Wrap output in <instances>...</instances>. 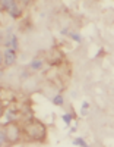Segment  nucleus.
Returning a JSON list of instances; mask_svg holds the SVG:
<instances>
[{
	"label": "nucleus",
	"mask_w": 114,
	"mask_h": 147,
	"mask_svg": "<svg viewBox=\"0 0 114 147\" xmlns=\"http://www.w3.org/2000/svg\"><path fill=\"white\" fill-rule=\"evenodd\" d=\"M22 132L31 141H44L47 137V127L38 119H29L23 124Z\"/></svg>",
	"instance_id": "obj_1"
},
{
	"label": "nucleus",
	"mask_w": 114,
	"mask_h": 147,
	"mask_svg": "<svg viewBox=\"0 0 114 147\" xmlns=\"http://www.w3.org/2000/svg\"><path fill=\"white\" fill-rule=\"evenodd\" d=\"M5 136H6V146H15L21 141L22 138V128L16 122H10L3 127Z\"/></svg>",
	"instance_id": "obj_2"
},
{
	"label": "nucleus",
	"mask_w": 114,
	"mask_h": 147,
	"mask_svg": "<svg viewBox=\"0 0 114 147\" xmlns=\"http://www.w3.org/2000/svg\"><path fill=\"white\" fill-rule=\"evenodd\" d=\"M18 62V52L12 49H5L3 50V65L5 68H12Z\"/></svg>",
	"instance_id": "obj_3"
},
{
	"label": "nucleus",
	"mask_w": 114,
	"mask_h": 147,
	"mask_svg": "<svg viewBox=\"0 0 114 147\" xmlns=\"http://www.w3.org/2000/svg\"><path fill=\"white\" fill-rule=\"evenodd\" d=\"M43 66H44V60H43V59H40V57H34V59L31 60V63H29V69H31V71H34V72L41 71V69H43Z\"/></svg>",
	"instance_id": "obj_4"
},
{
	"label": "nucleus",
	"mask_w": 114,
	"mask_h": 147,
	"mask_svg": "<svg viewBox=\"0 0 114 147\" xmlns=\"http://www.w3.org/2000/svg\"><path fill=\"white\" fill-rule=\"evenodd\" d=\"M16 5H18V2H15V0H2V2H0V10L9 12L10 9H13Z\"/></svg>",
	"instance_id": "obj_5"
},
{
	"label": "nucleus",
	"mask_w": 114,
	"mask_h": 147,
	"mask_svg": "<svg viewBox=\"0 0 114 147\" xmlns=\"http://www.w3.org/2000/svg\"><path fill=\"white\" fill-rule=\"evenodd\" d=\"M7 13H9V16H10L12 19H19V18L22 16V13H23V9H22V7L19 6V3H18L13 9H10Z\"/></svg>",
	"instance_id": "obj_6"
},
{
	"label": "nucleus",
	"mask_w": 114,
	"mask_h": 147,
	"mask_svg": "<svg viewBox=\"0 0 114 147\" xmlns=\"http://www.w3.org/2000/svg\"><path fill=\"white\" fill-rule=\"evenodd\" d=\"M51 103L54 105V106H63L65 105V97H63V94H60V93H57L53 99H51Z\"/></svg>",
	"instance_id": "obj_7"
},
{
	"label": "nucleus",
	"mask_w": 114,
	"mask_h": 147,
	"mask_svg": "<svg viewBox=\"0 0 114 147\" xmlns=\"http://www.w3.org/2000/svg\"><path fill=\"white\" fill-rule=\"evenodd\" d=\"M16 118H18V112L16 110H7V113H6V124H10V122H15L16 121Z\"/></svg>",
	"instance_id": "obj_8"
},
{
	"label": "nucleus",
	"mask_w": 114,
	"mask_h": 147,
	"mask_svg": "<svg viewBox=\"0 0 114 147\" xmlns=\"http://www.w3.org/2000/svg\"><path fill=\"white\" fill-rule=\"evenodd\" d=\"M73 118H75L73 113H69V112H66V113H63V115H61V121L65 122L67 127H70V124L73 122Z\"/></svg>",
	"instance_id": "obj_9"
},
{
	"label": "nucleus",
	"mask_w": 114,
	"mask_h": 147,
	"mask_svg": "<svg viewBox=\"0 0 114 147\" xmlns=\"http://www.w3.org/2000/svg\"><path fill=\"white\" fill-rule=\"evenodd\" d=\"M73 144H75V146H79V147H91L89 144L85 141V138H82V137H76V138L73 140Z\"/></svg>",
	"instance_id": "obj_10"
},
{
	"label": "nucleus",
	"mask_w": 114,
	"mask_h": 147,
	"mask_svg": "<svg viewBox=\"0 0 114 147\" xmlns=\"http://www.w3.org/2000/svg\"><path fill=\"white\" fill-rule=\"evenodd\" d=\"M69 37H70L73 41H76V43H82V35H81L79 32H72V31H70Z\"/></svg>",
	"instance_id": "obj_11"
},
{
	"label": "nucleus",
	"mask_w": 114,
	"mask_h": 147,
	"mask_svg": "<svg viewBox=\"0 0 114 147\" xmlns=\"http://www.w3.org/2000/svg\"><path fill=\"white\" fill-rule=\"evenodd\" d=\"M6 146V136H5V129L3 127H0V147Z\"/></svg>",
	"instance_id": "obj_12"
},
{
	"label": "nucleus",
	"mask_w": 114,
	"mask_h": 147,
	"mask_svg": "<svg viewBox=\"0 0 114 147\" xmlns=\"http://www.w3.org/2000/svg\"><path fill=\"white\" fill-rule=\"evenodd\" d=\"M3 41H5V31L0 28V46H3Z\"/></svg>",
	"instance_id": "obj_13"
},
{
	"label": "nucleus",
	"mask_w": 114,
	"mask_h": 147,
	"mask_svg": "<svg viewBox=\"0 0 114 147\" xmlns=\"http://www.w3.org/2000/svg\"><path fill=\"white\" fill-rule=\"evenodd\" d=\"M60 34H61V35H69L70 31H69V28H63V30L60 31Z\"/></svg>",
	"instance_id": "obj_14"
},
{
	"label": "nucleus",
	"mask_w": 114,
	"mask_h": 147,
	"mask_svg": "<svg viewBox=\"0 0 114 147\" xmlns=\"http://www.w3.org/2000/svg\"><path fill=\"white\" fill-rule=\"evenodd\" d=\"M81 109H85V110H88V109H89V103H88V102H82V106H81Z\"/></svg>",
	"instance_id": "obj_15"
},
{
	"label": "nucleus",
	"mask_w": 114,
	"mask_h": 147,
	"mask_svg": "<svg viewBox=\"0 0 114 147\" xmlns=\"http://www.w3.org/2000/svg\"><path fill=\"white\" fill-rule=\"evenodd\" d=\"M2 65H3V52L0 50V66H2Z\"/></svg>",
	"instance_id": "obj_16"
},
{
	"label": "nucleus",
	"mask_w": 114,
	"mask_h": 147,
	"mask_svg": "<svg viewBox=\"0 0 114 147\" xmlns=\"http://www.w3.org/2000/svg\"><path fill=\"white\" fill-rule=\"evenodd\" d=\"M81 115H82V116H86V115H88V110H85V109H81Z\"/></svg>",
	"instance_id": "obj_17"
}]
</instances>
